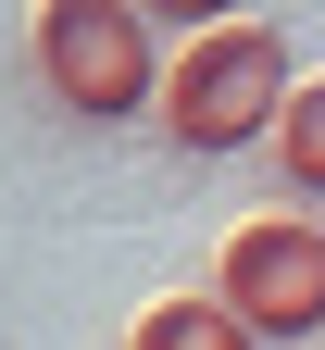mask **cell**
I'll return each instance as SVG.
<instances>
[{
    "mask_svg": "<svg viewBox=\"0 0 325 350\" xmlns=\"http://www.w3.org/2000/svg\"><path fill=\"white\" fill-rule=\"evenodd\" d=\"M138 13H151V25H175V38H213V25H238L250 0H138Z\"/></svg>",
    "mask_w": 325,
    "mask_h": 350,
    "instance_id": "obj_6",
    "label": "cell"
},
{
    "mask_svg": "<svg viewBox=\"0 0 325 350\" xmlns=\"http://www.w3.org/2000/svg\"><path fill=\"white\" fill-rule=\"evenodd\" d=\"M288 38L275 25H213V38H188V63H163V138L175 150H200V163H225V150H250V138H275V113H288Z\"/></svg>",
    "mask_w": 325,
    "mask_h": 350,
    "instance_id": "obj_2",
    "label": "cell"
},
{
    "mask_svg": "<svg viewBox=\"0 0 325 350\" xmlns=\"http://www.w3.org/2000/svg\"><path fill=\"white\" fill-rule=\"evenodd\" d=\"M213 300H225L263 350H275V338H288V350L325 338V226H300V213H250V226H225Z\"/></svg>",
    "mask_w": 325,
    "mask_h": 350,
    "instance_id": "obj_3",
    "label": "cell"
},
{
    "mask_svg": "<svg viewBox=\"0 0 325 350\" xmlns=\"http://www.w3.org/2000/svg\"><path fill=\"white\" fill-rule=\"evenodd\" d=\"M275 163H288V188H325V75L288 88V113H275Z\"/></svg>",
    "mask_w": 325,
    "mask_h": 350,
    "instance_id": "obj_5",
    "label": "cell"
},
{
    "mask_svg": "<svg viewBox=\"0 0 325 350\" xmlns=\"http://www.w3.org/2000/svg\"><path fill=\"white\" fill-rule=\"evenodd\" d=\"M125 350H263V338L225 313L213 288H175V300H151V313L125 325Z\"/></svg>",
    "mask_w": 325,
    "mask_h": 350,
    "instance_id": "obj_4",
    "label": "cell"
},
{
    "mask_svg": "<svg viewBox=\"0 0 325 350\" xmlns=\"http://www.w3.org/2000/svg\"><path fill=\"white\" fill-rule=\"evenodd\" d=\"M25 63L75 125H138L163 113V63H151V13L138 0H38L25 13Z\"/></svg>",
    "mask_w": 325,
    "mask_h": 350,
    "instance_id": "obj_1",
    "label": "cell"
}]
</instances>
